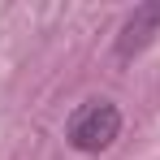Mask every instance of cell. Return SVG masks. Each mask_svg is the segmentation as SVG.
I'll use <instances>...</instances> for the list:
<instances>
[{
	"label": "cell",
	"mask_w": 160,
	"mask_h": 160,
	"mask_svg": "<svg viewBox=\"0 0 160 160\" xmlns=\"http://www.w3.org/2000/svg\"><path fill=\"white\" fill-rule=\"evenodd\" d=\"M160 35V0H152V4H138L130 18L121 22V30H117V56L121 61H130V56L147 52V43Z\"/></svg>",
	"instance_id": "2"
},
{
	"label": "cell",
	"mask_w": 160,
	"mask_h": 160,
	"mask_svg": "<svg viewBox=\"0 0 160 160\" xmlns=\"http://www.w3.org/2000/svg\"><path fill=\"white\" fill-rule=\"evenodd\" d=\"M121 134V112L117 104H108V100H87V104L69 117V147L74 152H87V156H95V152H104L112 147V138Z\"/></svg>",
	"instance_id": "1"
}]
</instances>
